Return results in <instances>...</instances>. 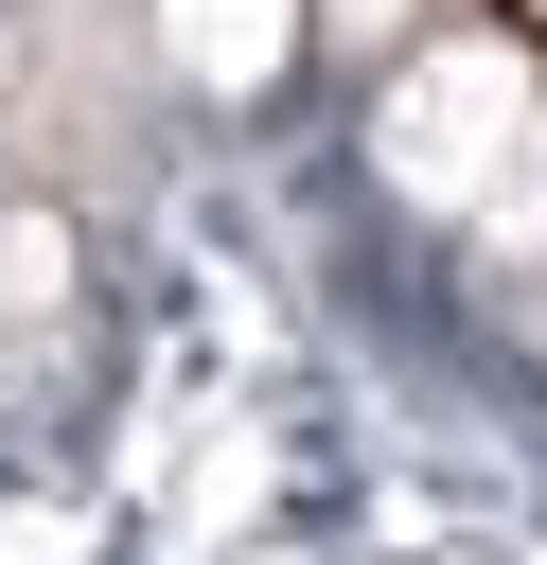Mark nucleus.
I'll return each mask as SVG.
<instances>
[{
	"mask_svg": "<svg viewBox=\"0 0 547 565\" xmlns=\"http://www.w3.org/2000/svg\"><path fill=\"white\" fill-rule=\"evenodd\" d=\"M0 53H18V35H0Z\"/></svg>",
	"mask_w": 547,
	"mask_h": 565,
	"instance_id": "obj_3",
	"label": "nucleus"
},
{
	"mask_svg": "<svg viewBox=\"0 0 547 565\" xmlns=\"http://www.w3.org/2000/svg\"><path fill=\"white\" fill-rule=\"evenodd\" d=\"M53 282H71V247H53L35 212H18V230H0V300H53Z\"/></svg>",
	"mask_w": 547,
	"mask_h": 565,
	"instance_id": "obj_2",
	"label": "nucleus"
},
{
	"mask_svg": "<svg viewBox=\"0 0 547 565\" xmlns=\"http://www.w3.org/2000/svg\"><path fill=\"white\" fill-rule=\"evenodd\" d=\"M494 141H512V71H494V53H459V71H423V88L388 106V177H423V194H476Z\"/></svg>",
	"mask_w": 547,
	"mask_h": 565,
	"instance_id": "obj_1",
	"label": "nucleus"
}]
</instances>
